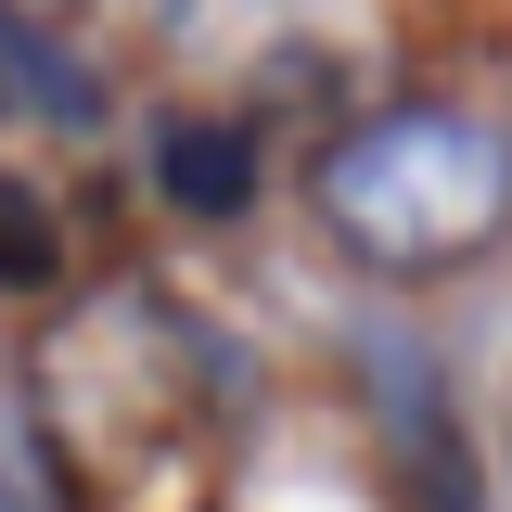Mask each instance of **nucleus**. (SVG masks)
<instances>
[{"mask_svg":"<svg viewBox=\"0 0 512 512\" xmlns=\"http://www.w3.org/2000/svg\"><path fill=\"white\" fill-rule=\"evenodd\" d=\"M320 231L384 282L474 269L487 244H512V141L461 103H410V116L346 128L320 154Z\"/></svg>","mask_w":512,"mask_h":512,"instance_id":"1","label":"nucleus"},{"mask_svg":"<svg viewBox=\"0 0 512 512\" xmlns=\"http://www.w3.org/2000/svg\"><path fill=\"white\" fill-rule=\"evenodd\" d=\"M0 116H26V128H103V77L77 52H52L26 13H0Z\"/></svg>","mask_w":512,"mask_h":512,"instance_id":"2","label":"nucleus"},{"mask_svg":"<svg viewBox=\"0 0 512 512\" xmlns=\"http://www.w3.org/2000/svg\"><path fill=\"white\" fill-rule=\"evenodd\" d=\"M154 180L192 218H231V205H256V141L218 116H180V128H154Z\"/></svg>","mask_w":512,"mask_h":512,"instance_id":"3","label":"nucleus"},{"mask_svg":"<svg viewBox=\"0 0 512 512\" xmlns=\"http://www.w3.org/2000/svg\"><path fill=\"white\" fill-rule=\"evenodd\" d=\"M52 269H64L52 205H39L26 180H0V282H13V295H52Z\"/></svg>","mask_w":512,"mask_h":512,"instance_id":"4","label":"nucleus"},{"mask_svg":"<svg viewBox=\"0 0 512 512\" xmlns=\"http://www.w3.org/2000/svg\"><path fill=\"white\" fill-rule=\"evenodd\" d=\"M0 512H39V500H26V487H13V461H0Z\"/></svg>","mask_w":512,"mask_h":512,"instance_id":"5","label":"nucleus"}]
</instances>
